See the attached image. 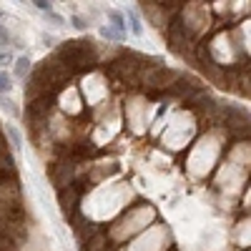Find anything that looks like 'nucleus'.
Instances as JSON below:
<instances>
[{
  "label": "nucleus",
  "mask_w": 251,
  "mask_h": 251,
  "mask_svg": "<svg viewBox=\"0 0 251 251\" xmlns=\"http://www.w3.org/2000/svg\"><path fill=\"white\" fill-rule=\"evenodd\" d=\"M63 66H68L73 73L76 70H93L98 66V53L91 40H66L61 48L53 53Z\"/></svg>",
  "instance_id": "nucleus-1"
},
{
  "label": "nucleus",
  "mask_w": 251,
  "mask_h": 251,
  "mask_svg": "<svg viewBox=\"0 0 251 251\" xmlns=\"http://www.w3.org/2000/svg\"><path fill=\"white\" fill-rule=\"evenodd\" d=\"M55 106V96H38L33 100H28L25 106V118L28 121H46L48 113Z\"/></svg>",
  "instance_id": "nucleus-2"
},
{
  "label": "nucleus",
  "mask_w": 251,
  "mask_h": 251,
  "mask_svg": "<svg viewBox=\"0 0 251 251\" xmlns=\"http://www.w3.org/2000/svg\"><path fill=\"white\" fill-rule=\"evenodd\" d=\"M171 85H173V96H181V98H186V100H191L194 96L203 93L201 81L191 78V76H179V78H176Z\"/></svg>",
  "instance_id": "nucleus-3"
},
{
  "label": "nucleus",
  "mask_w": 251,
  "mask_h": 251,
  "mask_svg": "<svg viewBox=\"0 0 251 251\" xmlns=\"http://www.w3.org/2000/svg\"><path fill=\"white\" fill-rule=\"evenodd\" d=\"M176 78H179V73L176 70H168L166 66H158V68H153V70H149L146 73V85L149 88H166V85H171Z\"/></svg>",
  "instance_id": "nucleus-4"
},
{
  "label": "nucleus",
  "mask_w": 251,
  "mask_h": 251,
  "mask_svg": "<svg viewBox=\"0 0 251 251\" xmlns=\"http://www.w3.org/2000/svg\"><path fill=\"white\" fill-rule=\"evenodd\" d=\"M78 201H81V191L76 188V184H70V186H66V188L58 191V203H61V211H63L66 218L73 216V211H76Z\"/></svg>",
  "instance_id": "nucleus-5"
},
{
  "label": "nucleus",
  "mask_w": 251,
  "mask_h": 251,
  "mask_svg": "<svg viewBox=\"0 0 251 251\" xmlns=\"http://www.w3.org/2000/svg\"><path fill=\"white\" fill-rule=\"evenodd\" d=\"M108 18L113 20V25H116L118 35H123V33H126V18H123L118 10H108Z\"/></svg>",
  "instance_id": "nucleus-6"
},
{
  "label": "nucleus",
  "mask_w": 251,
  "mask_h": 251,
  "mask_svg": "<svg viewBox=\"0 0 251 251\" xmlns=\"http://www.w3.org/2000/svg\"><path fill=\"white\" fill-rule=\"evenodd\" d=\"M28 73H31V61L23 55V58H18V61H16V76H18V78H25Z\"/></svg>",
  "instance_id": "nucleus-7"
},
{
  "label": "nucleus",
  "mask_w": 251,
  "mask_h": 251,
  "mask_svg": "<svg viewBox=\"0 0 251 251\" xmlns=\"http://www.w3.org/2000/svg\"><path fill=\"white\" fill-rule=\"evenodd\" d=\"M10 88H13V78L8 76L5 70H0V96H3V93H8Z\"/></svg>",
  "instance_id": "nucleus-8"
},
{
  "label": "nucleus",
  "mask_w": 251,
  "mask_h": 251,
  "mask_svg": "<svg viewBox=\"0 0 251 251\" xmlns=\"http://www.w3.org/2000/svg\"><path fill=\"white\" fill-rule=\"evenodd\" d=\"M0 108H5L10 116H20V111L16 108V103H13L10 98H5V96H0Z\"/></svg>",
  "instance_id": "nucleus-9"
},
{
  "label": "nucleus",
  "mask_w": 251,
  "mask_h": 251,
  "mask_svg": "<svg viewBox=\"0 0 251 251\" xmlns=\"http://www.w3.org/2000/svg\"><path fill=\"white\" fill-rule=\"evenodd\" d=\"M128 20H131V33H134V35H141L143 28H141V23H138V18L134 16V13H128Z\"/></svg>",
  "instance_id": "nucleus-10"
},
{
  "label": "nucleus",
  "mask_w": 251,
  "mask_h": 251,
  "mask_svg": "<svg viewBox=\"0 0 251 251\" xmlns=\"http://www.w3.org/2000/svg\"><path fill=\"white\" fill-rule=\"evenodd\" d=\"M73 25H76L78 31H85V28H88V20L81 18V16H73Z\"/></svg>",
  "instance_id": "nucleus-11"
},
{
  "label": "nucleus",
  "mask_w": 251,
  "mask_h": 251,
  "mask_svg": "<svg viewBox=\"0 0 251 251\" xmlns=\"http://www.w3.org/2000/svg\"><path fill=\"white\" fill-rule=\"evenodd\" d=\"M100 33H103V38H111V40H118V38H121L116 31H111V28H100Z\"/></svg>",
  "instance_id": "nucleus-12"
},
{
  "label": "nucleus",
  "mask_w": 251,
  "mask_h": 251,
  "mask_svg": "<svg viewBox=\"0 0 251 251\" xmlns=\"http://www.w3.org/2000/svg\"><path fill=\"white\" fill-rule=\"evenodd\" d=\"M8 134H10V138H13V143H16V146H20V134H18V131H16V128H8Z\"/></svg>",
  "instance_id": "nucleus-13"
},
{
  "label": "nucleus",
  "mask_w": 251,
  "mask_h": 251,
  "mask_svg": "<svg viewBox=\"0 0 251 251\" xmlns=\"http://www.w3.org/2000/svg\"><path fill=\"white\" fill-rule=\"evenodd\" d=\"M3 63H10V53L8 50H0V66Z\"/></svg>",
  "instance_id": "nucleus-14"
},
{
  "label": "nucleus",
  "mask_w": 251,
  "mask_h": 251,
  "mask_svg": "<svg viewBox=\"0 0 251 251\" xmlns=\"http://www.w3.org/2000/svg\"><path fill=\"white\" fill-rule=\"evenodd\" d=\"M35 8H38V10H46V13H50V3H43V0H38V3H35Z\"/></svg>",
  "instance_id": "nucleus-15"
},
{
  "label": "nucleus",
  "mask_w": 251,
  "mask_h": 251,
  "mask_svg": "<svg viewBox=\"0 0 251 251\" xmlns=\"http://www.w3.org/2000/svg\"><path fill=\"white\" fill-rule=\"evenodd\" d=\"M5 43H8V33H5V28L0 25V46H5Z\"/></svg>",
  "instance_id": "nucleus-16"
}]
</instances>
